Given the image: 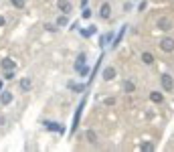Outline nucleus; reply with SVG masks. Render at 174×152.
Instances as JSON below:
<instances>
[{
    "mask_svg": "<svg viewBox=\"0 0 174 152\" xmlns=\"http://www.w3.org/2000/svg\"><path fill=\"white\" fill-rule=\"evenodd\" d=\"M160 83H162L164 91H172L174 89V79H172V75H168V73H162V75H160Z\"/></svg>",
    "mask_w": 174,
    "mask_h": 152,
    "instance_id": "nucleus-1",
    "label": "nucleus"
},
{
    "mask_svg": "<svg viewBox=\"0 0 174 152\" xmlns=\"http://www.w3.org/2000/svg\"><path fill=\"white\" fill-rule=\"evenodd\" d=\"M160 49H162L164 53H172L174 51V39H170V37L162 39V41H160Z\"/></svg>",
    "mask_w": 174,
    "mask_h": 152,
    "instance_id": "nucleus-2",
    "label": "nucleus"
},
{
    "mask_svg": "<svg viewBox=\"0 0 174 152\" xmlns=\"http://www.w3.org/2000/svg\"><path fill=\"white\" fill-rule=\"evenodd\" d=\"M57 6H59V10H61L63 14H69V12L73 10V6H71V2H69V0H59V2H57Z\"/></svg>",
    "mask_w": 174,
    "mask_h": 152,
    "instance_id": "nucleus-3",
    "label": "nucleus"
},
{
    "mask_svg": "<svg viewBox=\"0 0 174 152\" xmlns=\"http://www.w3.org/2000/svg\"><path fill=\"white\" fill-rule=\"evenodd\" d=\"M45 128L47 130H51V132H65V128H63L61 124H57V122H45Z\"/></svg>",
    "mask_w": 174,
    "mask_h": 152,
    "instance_id": "nucleus-4",
    "label": "nucleus"
},
{
    "mask_svg": "<svg viewBox=\"0 0 174 152\" xmlns=\"http://www.w3.org/2000/svg\"><path fill=\"white\" fill-rule=\"evenodd\" d=\"M109 14H112V4L103 2V4H101V8H99V16H101V18H109Z\"/></svg>",
    "mask_w": 174,
    "mask_h": 152,
    "instance_id": "nucleus-5",
    "label": "nucleus"
},
{
    "mask_svg": "<svg viewBox=\"0 0 174 152\" xmlns=\"http://www.w3.org/2000/svg\"><path fill=\"white\" fill-rule=\"evenodd\" d=\"M0 67H2L4 71H10V69L16 67V61H12V59H2V61H0Z\"/></svg>",
    "mask_w": 174,
    "mask_h": 152,
    "instance_id": "nucleus-6",
    "label": "nucleus"
},
{
    "mask_svg": "<svg viewBox=\"0 0 174 152\" xmlns=\"http://www.w3.org/2000/svg\"><path fill=\"white\" fill-rule=\"evenodd\" d=\"M85 63H87V57L85 55H79L77 61H75V71H81V69L85 67Z\"/></svg>",
    "mask_w": 174,
    "mask_h": 152,
    "instance_id": "nucleus-7",
    "label": "nucleus"
},
{
    "mask_svg": "<svg viewBox=\"0 0 174 152\" xmlns=\"http://www.w3.org/2000/svg\"><path fill=\"white\" fill-rule=\"evenodd\" d=\"M113 77H116V69H113V67H105L103 69V79L105 81H112Z\"/></svg>",
    "mask_w": 174,
    "mask_h": 152,
    "instance_id": "nucleus-8",
    "label": "nucleus"
},
{
    "mask_svg": "<svg viewBox=\"0 0 174 152\" xmlns=\"http://www.w3.org/2000/svg\"><path fill=\"white\" fill-rule=\"evenodd\" d=\"M81 110H83V102H81V106L77 107V112H75V116H73V128H71V132H75V130H77V124H79V116H81Z\"/></svg>",
    "mask_w": 174,
    "mask_h": 152,
    "instance_id": "nucleus-9",
    "label": "nucleus"
},
{
    "mask_svg": "<svg viewBox=\"0 0 174 152\" xmlns=\"http://www.w3.org/2000/svg\"><path fill=\"white\" fill-rule=\"evenodd\" d=\"M10 102H12V93H10V91H2V95H0V103H2V106H8Z\"/></svg>",
    "mask_w": 174,
    "mask_h": 152,
    "instance_id": "nucleus-10",
    "label": "nucleus"
},
{
    "mask_svg": "<svg viewBox=\"0 0 174 152\" xmlns=\"http://www.w3.org/2000/svg\"><path fill=\"white\" fill-rule=\"evenodd\" d=\"M31 87H32V81L28 79V77H22V79H20V89L22 91H31Z\"/></svg>",
    "mask_w": 174,
    "mask_h": 152,
    "instance_id": "nucleus-11",
    "label": "nucleus"
},
{
    "mask_svg": "<svg viewBox=\"0 0 174 152\" xmlns=\"http://www.w3.org/2000/svg\"><path fill=\"white\" fill-rule=\"evenodd\" d=\"M158 29H162V30H170L172 29V23L168 18H160L158 20Z\"/></svg>",
    "mask_w": 174,
    "mask_h": 152,
    "instance_id": "nucleus-12",
    "label": "nucleus"
},
{
    "mask_svg": "<svg viewBox=\"0 0 174 152\" xmlns=\"http://www.w3.org/2000/svg\"><path fill=\"white\" fill-rule=\"evenodd\" d=\"M150 99H152L154 103H162V102H164V95L160 93V91H152V93H150Z\"/></svg>",
    "mask_w": 174,
    "mask_h": 152,
    "instance_id": "nucleus-13",
    "label": "nucleus"
},
{
    "mask_svg": "<svg viewBox=\"0 0 174 152\" xmlns=\"http://www.w3.org/2000/svg\"><path fill=\"white\" fill-rule=\"evenodd\" d=\"M124 34H126V27H122V29H120V33H117V37L113 39V47H117V45H120V41L124 39Z\"/></svg>",
    "mask_w": 174,
    "mask_h": 152,
    "instance_id": "nucleus-14",
    "label": "nucleus"
},
{
    "mask_svg": "<svg viewBox=\"0 0 174 152\" xmlns=\"http://www.w3.org/2000/svg\"><path fill=\"white\" fill-rule=\"evenodd\" d=\"M112 39H113V33H107V34H103V37L99 39V45H101V47H105L109 41H112Z\"/></svg>",
    "mask_w": 174,
    "mask_h": 152,
    "instance_id": "nucleus-15",
    "label": "nucleus"
},
{
    "mask_svg": "<svg viewBox=\"0 0 174 152\" xmlns=\"http://www.w3.org/2000/svg\"><path fill=\"white\" fill-rule=\"evenodd\" d=\"M69 89H73L75 91V93H81V91H85V85H77V83H73V81H71V83H69Z\"/></svg>",
    "mask_w": 174,
    "mask_h": 152,
    "instance_id": "nucleus-16",
    "label": "nucleus"
},
{
    "mask_svg": "<svg viewBox=\"0 0 174 152\" xmlns=\"http://www.w3.org/2000/svg\"><path fill=\"white\" fill-rule=\"evenodd\" d=\"M142 61L146 65H152V63H154V55H152V53H142Z\"/></svg>",
    "mask_w": 174,
    "mask_h": 152,
    "instance_id": "nucleus-17",
    "label": "nucleus"
},
{
    "mask_svg": "<svg viewBox=\"0 0 174 152\" xmlns=\"http://www.w3.org/2000/svg\"><path fill=\"white\" fill-rule=\"evenodd\" d=\"M134 89H136L134 81H124V91L126 93H130V91H134Z\"/></svg>",
    "mask_w": 174,
    "mask_h": 152,
    "instance_id": "nucleus-18",
    "label": "nucleus"
},
{
    "mask_svg": "<svg viewBox=\"0 0 174 152\" xmlns=\"http://www.w3.org/2000/svg\"><path fill=\"white\" fill-rule=\"evenodd\" d=\"M57 24H59V27H67V24H69V18H67V14L59 16V18H57Z\"/></svg>",
    "mask_w": 174,
    "mask_h": 152,
    "instance_id": "nucleus-19",
    "label": "nucleus"
},
{
    "mask_svg": "<svg viewBox=\"0 0 174 152\" xmlns=\"http://www.w3.org/2000/svg\"><path fill=\"white\" fill-rule=\"evenodd\" d=\"M87 140L91 142V144H97V136H95V132H93V130H89V132H87Z\"/></svg>",
    "mask_w": 174,
    "mask_h": 152,
    "instance_id": "nucleus-20",
    "label": "nucleus"
},
{
    "mask_svg": "<svg viewBox=\"0 0 174 152\" xmlns=\"http://www.w3.org/2000/svg\"><path fill=\"white\" fill-rule=\"evenodd\" d=\"M95 30H97V27H89V29H85V30H81V34H83V37H91Z\"/></svg>",
    "mask_w": 174,
    "mask_h": 152,
    "instance_id": "nucleus-21",
    "label": "nucleus"
},
{
    "mask_svg": "<svg viewBox=\"0 0 174 152\" xmlns=\"http://www.w3.org/2000/svg\"><path fill=\"white\" fill-rule=\"evenodd\" d=\"M12 2V6H16V8H24V0H10Z\"/></svg>",
    "mask_w": 174,
    "mask_h": 152,
    "instance_id": "nucleus-22",
    "label": "nucleus"
},
{
    "mask_svg": "<svg viewBox=\"0 0 174 152\" xmlns=\"http://www.w3.org/2000/svg\"><path fill=\"white\" fill-rule=\"evenodd\" d=\"M146 8H148V2H146V0H142V2L138 4V10H146Z\"/></svg>",
    "mask_w": 174,
    "mask_h": 152,
    "instance_id": "nucleus-23",
    "label": "nucleus"
},
{
    "mask_svg": "<svg viewBox=\"0 0 174 152\" xmlns=\"http://www.w3.org/2000/svg\"><path fill=\"white\" fill-rule=\"evenodd\" d=\"M77 73H79V75H83V77H85V75H87V73H89V67H87V65H85V67H83V69H81V71H77Z\"/></svg>",
    "mask_w": 174,
    "mask_h": 152,
    "instance_id": "nucleus-24",
    "label": "nucleus"
},
{
    "mask_svg": "<svg viewBox=\"0 0 174 152\" xmlns=\"http://www.w3.org/2000/svg\"><path fill=\"white\" fill-rule=\"evenodd\" d=\"M142 150H148V152H150V150H154V146H152V144H148V142H146V144H142Z\"/></svg>",
    "mask_w": 174,
    "mask_h": 152,
    "instance_id": "nucleus-25",
    "label": "nucleus"
},
{
    "mask_svg": "<svg viewBox=\"0 0 174 152\" xmlns=\"http://www.w3.org/2000/svg\"><path fill=\"white\" fill-rule=\"evenodd\" d=\"M89 16H91V10H87V8H85V10H83V18H89Z\"/></svg>",
    "mask_w": 174,
    "mask_h": 152,
    "instance_id": "nucleus-26",
    "label": "nucleus"
},
{
    "mask_svg": "<svg viewBox=\"0 0 174 152\" xmlns=\"http://www.w3.org/2000/svg\"><path fill=\"white\" fill-rule=\"evenodd\" d=\"M4 77H6V79H12V77H14V73H12V69H10V71H6V75H4Z\"/></svg>",
    "mask_w": 174,
    "mask_h": 152,
    "instance_id": "nucleus-27",
    "label": "nucleus"
},
{
    "mask_svg": "<svg viewBox=\"0 0 174 152\" xmlns=\"http://www.w3.org/2000/svg\"><path fill=\"white\" fill-rule=\"evenodd\" d=\"M0 27H4V16H0Z\"/></svg>",
    "mask_w": 174,
    "mask_h": 152,
    "instance_id": "nucleus-28",
    "label": "nucleus"
},
{
    "mask_svg": "<svg viewBox=\"0 0 174 152\" xmlns=\"http://www.w3.org/2000/svg\"><path fill=\"white\" fill-rule=\"evenodd\" d=\"M2 87H4V83H2V79H0V91H2Z\"/></svg>",
    "mask_w": 174,
    "mask_h": 152,
    "instance_id": "nucleus-29",
    "label": "nucleus"
}]
</instances>
